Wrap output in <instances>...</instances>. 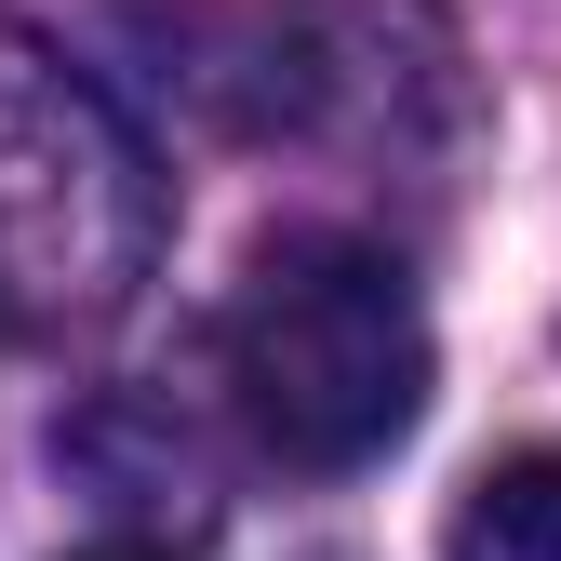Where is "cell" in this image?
Wrapping results in <instances>:
<instances>
[{
    "instance_id": "6da1fadb",
    "label": "cell",
    "mask_w": 561,
    "mask_h": 561,
    "mask_svg": "<svg viewBox=\"0 0 561 561\" xmlns=\"http://www.w3.org/2000/svg\"><path fill=\"white\" fill-rule=\"evenodd\" d=\"M174 187L148 134L107 107L94 67H67L27 14H0V347L107 334L161 267Z\"/></svg>"
},
{
    "instance_id": "7a4b0ae2",
    "label": "cell",
    "mask_w": 561,
    "mask_h": 561,
    "mask_svg": "<svg viewBox=\"0 0 561 561\" xmlns=\"http://www.w3.org/2000/svg\"><path fill=\"white\" fill-rule=\"evenodd\" d=\"M228 401L254 455L308 481L375 468L428 414V308H414L401 254L347 228H280L228 295Z\"/></svg>"
},
{
    "instance_id": "3957f363",
    "label": "cell",
    "mask_w": 561,
    "mask_h": 561,
    "mask_svg": "<svg viewBox=\"0 0 561 561\" xmlns=\"http://www.w3.org/2000/svg\"><path fill=\"white\" fill-rule=\"evenodd\" d=\"M241 121L295 134V148L401 161L414 134L468 121L455 27L428 14V0H295V14H254V41H241Z\"/></svg>"
},
{
    "instance_id": "277c9868",
    "label": "cell",
    "mask_w": 561,
    "mask_h": 561,
    "mask_svg": "<svg viewBox=\"0 0 561 561\" xmlns=\"http://www.w3.org/2000/svg\"><path fill=\"white\" fill-rule=\"evenodd\" d=\"M455 561H561V442L495 455L455 495Z\"/></svg>"
},
{
    "instance_id": "5b68a950",
    "label": "cell",
    "mask_w": 561,
    "mask_h": 561,
    "mask_svg": "<svg viewBox=\"0 0 561 561\" xmlns=\"http://www.w3.org/2000/svg\"><path fill=\"white\" fill-rule=\"evenodd\" d=\"M67 561H174V548H148V535H107V548H67Z\"/></svg>"
}]
</instances>
